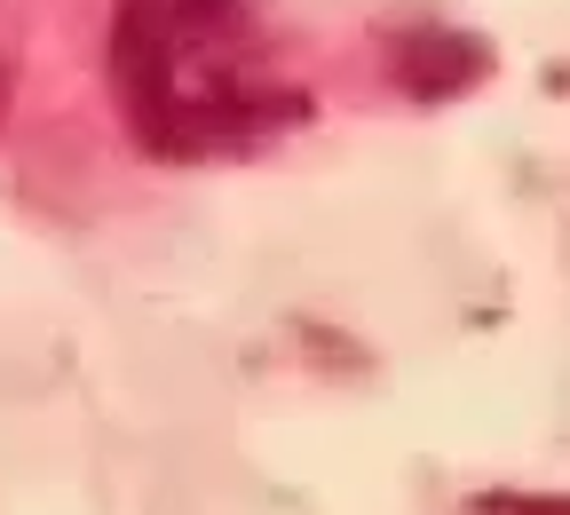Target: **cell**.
<instances>
[{
  "label": "cell",
  "instance_id": "cell-1",
  "mask_svg": "<svg viewBox=\"0 0 570 515\" xmlns=\"http://www.w3.org/2000/svg\"><path fill=\"white\" fill-rule=\"evenodd\" d=\"M111 80L151 152H246L309 111L262 64L246 0H119Z\"/></svg>",
  "mask_w": 570,
  "mask_h": 515
},
{
  "label": "cell",
  "instance_id": "cell-2",
  "mask_svg": "<svg viewBox=\"0 0 570 515\" xmlns=\"http://www.w3.org/2000/svg\"><path fill=\"white\" fill-rule=\"evenodd\" d=\"M0 104H9V56H0Z\"/></svg>",
  "mask_w": 570,
  "mask_h": 515
}]
</instances>
